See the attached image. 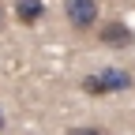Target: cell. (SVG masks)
Masks as SVG:
<instances>
[{"mask_svg": "<svg viewBox=\"0 0 135 135\" xmlns=\"http://www.w3.org/2000/svg\"><path fill=\"white\" fill-rule=\"evenodd\" d=\"M128 86H131V75L116 71V68H105V71L83 79V90L86 94H113V90H128Z\"/></svg>", "mask_w": 135, "mask_h": 135, "instance_id": "cell-1", "label": "cell"}, {"mask_svg": "<svg viewBox=\"0 0 135 135\" xmlns=\"http://www.w3.org/2000/svg\"><path fill=\"white\" fill-rule=\"evenodd\" d=\"M64 11L75 30H86L98 23V0H64Z\"/></svg>", "mask_w": 135, "mask_h": 135, "instance_id": "cell-2", "label": "cell"}, {"mask_svg": "<svg viewBox=\"0 0 135 135\" xmlns=\"http://www.w3.org/2000/svg\"><path fill=\"white\" fill-rule=\"evenodd\" d=\"M98 34H101V41H105V45H113V49H124V45H131V30H128L124 23H105Z\"/></svg>", "mask_w": 135, "mask_h": 135, "instance_id": "cell-3", "label": "cell"}, {"mask_svg": "<svg viewBox=\"0 0 135 135\" xmlns=\"http://www.w3.org/2000/svg\"><path fill=\"white\" fill-rule=\"evenodd\" d=\"M15 19L23 26H34L41 19V0H19V4H15Z\"/></svg>", "mask_w": 135, "mask_h": 135, "instance_id": "cell-4", "label": "cell"}, {"mask_svg": "<svg viewBox=\"0 0 135 135\" xmlns=\"http://www.w3.org/2000/svg\"><path fill=\"white\" fill-rule=\"evenodd\" d=\"M71 135H105V131H98V128H75Z\"/></svg>", "mask_w": 135, "mask_h": 135, "instance_id": "cell-5", "label": "cell"}, {"mask_svg": "<svg viewBox=\"0 0 135 135\" xmlns=\"http://www.w3.org/2000/svg\"><path fill=\"white\" fill-rule=\"evenodd\" d=\"M0 23H4V8H0Z\"/></svg>", "mask_w": 135, "mask_h": 135, "instance_id": "cell-6", "label": "cell"}]
</instances>
